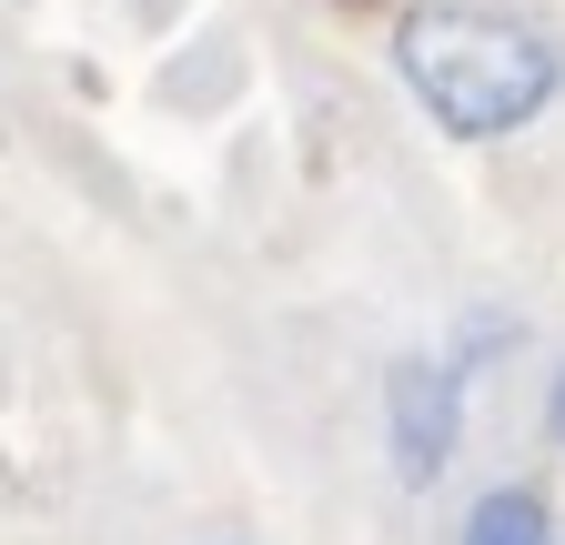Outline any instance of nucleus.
<instances>
[{
	"mask_svg": "<svg viewBox=\"0 0 565 545\" xmlns=\"http://www.w3.org/2000/svg\"><path fill=\"white\" fill-rule=\"evenodd\" d=\"M465 545H565V525L535 485H484L465 505Z\"/></svg>",
	"mask_w": 565,
	"mask_h": 545,
	"instance_id": "3",
	"label": "nucleus"
},
{
	"mask_svg": "<svg viewBox=\"0 0 565 545\" xmlns=\"http://www.w3.org/2000/svg\"><path fill=\"white\" fill-rule=\"evenodd\" d=\"M545 425H555V445H565V374H555V394H545Z\"/></svg>",
	"mask_w": 565,
	"mask_h": 545,
	"instance_id": "4",
	"label": "nucleus"
},
{
	"mask_svg": "<svg viewBox=\"0 0 565 545\" xmlns=\"http://www.w3.org/2000/svg\"><path fill=\"white\" fill-rule=\"evenodd\" d=\"M465 435V364H435V354H404L384 374V445H394V474L404 485H435L445 455Z\"/></svg>",
	"mask_w": 565,
	"mask_h": 545,
	"instance_id": "2",
	"label": "nucleus"
},
{
	"mask_svg": "<svg viewBox=\"0 0 565 545\" xmlns=\"http://www.w3.org/2000/svg\"><path fill=\"white\" fill-rule=\"evenodd\" d=\"M394 72L435 111V131H455V142H505V131L555 111L565 51H555V31L494 11V0H414L394 21Z\"/></svg>",
	"mask_w": 565,
	"mask_h": 545,
	"instance_id": "1",
	"label": "nucleus"
}]
</instances>
